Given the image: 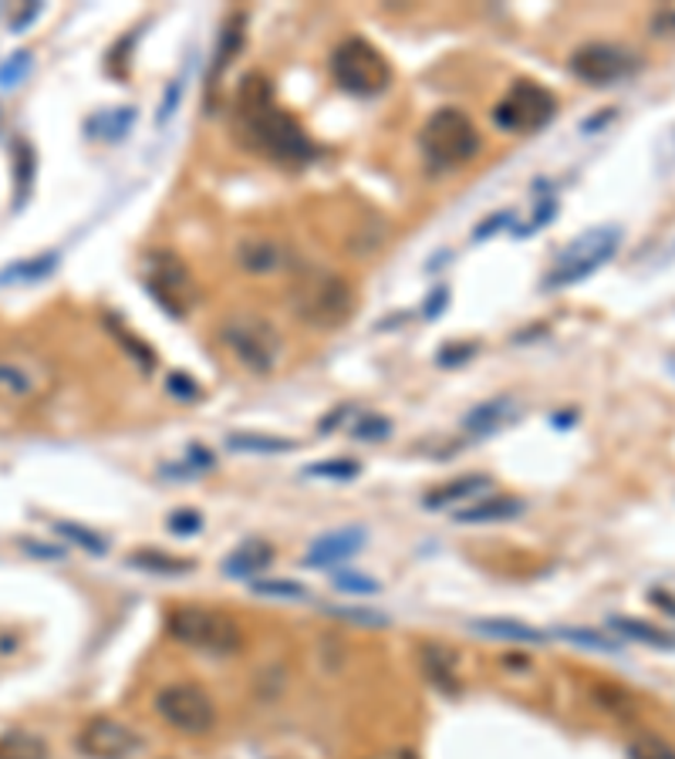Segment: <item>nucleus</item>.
Returning <instances> with one entry per match:
<instances>
[{"label": "nucleus", "mask_w": 675, "mask_h": 759, "mask_svg": "<svg viewBox=\"0 0 675 759\" xmlns=\"http://www.w3.org/2000/svg\"><path fill=\"white\" fill-rule=\"evenodd\" d=\"M446 301H450V291H446V288L432 291V294H429V304H426V317H435V314H440V311L446 307Z\"/></svg>", "instance_id": "obj_47"}, {"label": "nucleus", "mask_w": 675, "mask_h": 759, "mask_svg": "<svg viewBox=\"0 0 675 759\" xmlns=\"http://www.w3.org/2000/svg\"><path fill=\"white\" fill-rule=\"evenodd\" d=\"M554 115H558V98H554L544 85L517 82L493 108V122L507 132H534L547 126Z\"/></svg>", "instance_id": "obj_10"}, {"label": "nucleus", "mask_w": 675, "mask_h": 759, "mask_svg": "<svg viewBox=\"0 0 675 759\" xmlns=\"http://www.w3.org/2000/svg\"><path fill=\"white\" fill-rule=\"evenodd\" d=\"M639 55L621 48V45H608V42H594L584 45L571 55V74L581 78V82L594 85V89H605L615 85L621 78L639 71Z\"/></svg>", "instance_id": "obj_11"}, {"label": "nucleus", "mask_w": 675, "mask_h": 759, "mask_svg": "<svg viewBox=\"0 0 675 759\" xmlns=\"http://www.w3.org/2000/svg\"><path fill=\"white\" fill-rule=\"evenodd\" d=\"M112 335H115L118 341H123V345H126V348L132 351V358H136V362H139L142 369H149V372L155 369V358H152V348H146V345H142L139 338H132V335H129V331H126L123 325H112Z\"/></svg>", "instance_id": "obj_41"}, {"label": "nucleus", "mask_w": 675, "mask_h": 759, "mask_svg": "<svg viewBox=\"0 0 675 759\" xmlns=\"http://www.w3.org/2000/svg\"><path fill=\"white\" fill-rule=\"evenodd\" d=\"M422 672L426 678L443 692H459V672H456V658L446 652V649H435V645H426L422 649Z\"/></svg>", "instance_id": "obj_21"}, {"label": "nucleus", "mask_w": 675, "mask_h": 759, "mask_svg": "<svg viewBox=\"0 0 675 759\" xmlns=\"http://www.w3.org/2000/svg\"><path fill=\"white\" fill-rule=\"evenodd\" d=\"M183 89H186V74H179L176 82H170L166 85V95H163V105H159V115H155V126L163 129L170 118L176 115V108H179V102H183Z\"/></svg>", "instance_id": "obj_39"}, {"label": "nucleus", "mask_w": 675, "mask_h": 759, "mask_svg": "<svg viewBox=\"0 0 675 759\" xmlns=\"http://www.w3.org/2000/svg\"><path fill=\"white\" fill-rule=\"evenodd\" d=\"M226 449L244 453V456H284V453H294L298 443L284 435H274V432H230Z\"/></svg>", "instance_id": "obj_19"}, {"label": "nucleus", "mask_w": 675, "mask_h": 759, "mask_svg": "<svg viewBox=\"0 0 675 759\" xmlns=\"http://www.w3.org/2000/svg\"><path fill=\"white\" fill-rule=\"evenodd\" d=\"M274 561V547L267 540H247L241 544L233 553H226V561H223V574L233 577V581H247L257 574H264Z\"/></svg>", "instance_id": "obj_16"}, {"label": "nucleus", "mask_w": 675, "mask_h": 759, "mask_svg": "<svg viewBox=\"0 0 675 759\" xmlns=\"http://www.w3.org/2000/svg\"><path fill=\"white\" fill-rule=\"evenodd\" d=\"M31 65H34V58H31V51H18L4 68H0V89H14V85H21L24 78H27V71H31Z\"/></svg>", "instance_id": "obj_38"}, {"label": "nucleus", "mask_w": 675, "mask_h": 759, "mask_svg": "<svg viewBox=\"0 0 675 759\" xmlns=\"http://www.w3.org/2000/svg\"><path fill=\"white\" fill-rule=\"evenodd\" d=\"M345 416H348V406L345 409H335L325 422H322V432H328V429H335V425H341L345 422Z\"/></svg>", "instance_id": "obj_49"}, {"label": "nucleus", "mask_w": 675, "mask_h": 759, "mask_svg": "<svg viewBox=\"0 0 675 759\" xmlns=\"http://www.w3.org/2000/svg\"><path fill=\"white\" fill-rule=\"evenodd\" d=\"M146 291L155 297V304L173 317H186L189 307L196 304V284L193 273L176 254L166 250H152L146 257V273H142Z\"/></svg>", "instance_id": "obj_9"}, {"label": "nucleus", "mask_w": 675, "mask_h": 759, "mask_svg": "<svg viewBox=\"0 0 675 759\" xmlns=\"http://www.w3.org/2000/svg\"><path fill=\"white\" fill-rule=\"evenodd\" d=\"M351 435L359 439V443H385V439L392 435V422H388L385 416H375V412H369L365 419H359V422H354Z\"/></svg>", "instance_id": "obj_34"}, {"label": "nucleus", "mask_w": 675, "mask_h": 759, "mask_svg": "<svg viewBox=\"0 0 675 759\" xmlns=\"http://www.w3.org/2000/svg\"><path fill=\"white\" fill-rule=\"evenodd\" d=\"M665 369H668V372L675 375V354H668V362H665Z\"/></svg>", "instance_id": "obj_51"}, {"label": "nucleus", "mask_w": 675, "mask_h": 759, "mask_svg": "<svg viewBox=\"0 0 675 759\" xmlns=\"http://www.w3.org/2000/svg\"><path fill=\"white\" fill-rule=\"evenodd\" d=\"M469 628L476 634L497 638V642H521V645H544L547 642L544 631H537L534 624L517 621V618H476V621H469Z\"/></svg>", "instance_id": "obj_18"}, {"label": "nucleus", "mask_w": 675, "mask_h": 759, "mask_svg": "<svg viewBox=\"0 0 675 759\" xmlns=\"http://www.w3.org/2000/svg\"><path fill=\"white\" fill-rule=\"evenodd\" d=\"M372 759H416L412 752H385V756H372Z\"/></svg>", "instance_id": "obj_50"}, {"label": "nucleus", "mask_w": 675, "mask_h": 759, "mask_svg": "<svg viewBox=\"0 0 675 759\" xmlns=\"http://www.w3.org/2000/svg\"><path fill=\"white\" fill-rule=\"evenodd\" d=\"M241 45H244V14H233V17L223 24V34H220L217 61H213V74H220V71L233 61V55L241 51Z\"/></svg>", "instance_id": "obj_29"}, {"label": "nucleus", "mask_w": 675, "mask_h": 759, "mask_svg": "<svg viewBox=\"0 0 675 759\" xmlns=\"http://www.w3.org/2000/svg\"><path fill=\"white\" fill-rule=\"evenodd\" d=\"M655 34L662 37H675V14L668 11V14H662V17H655Z\"/></svg>", "instance_id": "obj_48"}, {"label": "nucleus", "mask_w": 675, "mask_h": 759, "mask_svg": "<svg viewBox=\"0 0 675 759\" xmlns=\"http://www.w3.org/2000/svg\"><path fill=\"white\" fill-rule=\"evenodd\" d=\"M236 129L254 149L274 155L277 163H307L314 155V145L298 126V118L274 102V92L257 74H247L241 95H236Z\"/></svg>", "instance_id": "obj_1"}, {"label": "nucleus", "mask_w": 675, "mask_h": 759, "mask_svg": "<svg viewBox=\"0 0 675 759\" xmlns=\"http://www.w3.org/2000/svg\"><path fill=\"white\" fill-rule=\"evenodd\" d=\"M612 628L621 631L625 638H631V642L655 645V649H675V634H668L649 621H639V618H612Z\"/></svg>", "instance_id": "obj_26"}, {"label": "nucleus", "mask_w": 675, "mask_h": 759, "mask_svg": "<svg viewBox=\"0 0 675 759\" xmlns=\"http://www.w3.org/2000/svg\"><path fill=\"white\" fill-rule=\"evenodd\" d=\"M236 264L254 277H270V273H281L291 267V250L281 240H267V236L244 240V244L236 247Z\"/></svg>", "instance_id": "obj_15"}, {"label": "nucleus", "mask_w": 675, "mask_h": 759, "mask_svg": "<svg viewBox=\"0 0 675 759\" xmlns=\"http://www.w3.org/2000/svg\"><path fill=\"white\" fill-rule=\"evenodd\" d=\"M554 217H558V196H540L537 210L531 213V223L517 226V236H534L537 230H544Z\"/></svg>", "instance_id": "obj_37"}, {"label": "nucleus", "mask_w": 675, "mask_h": 759, "mask_svg": "<svg viewBox=\"0 0 675 759\" xmlns=\"http://www.w3.org/2000/svg\"><path fill=\"white\" fill-rule=\"evenodd\" d=\"M527 510L524 500L517 497H487V500H476L463 510L453 513L456 524H500V521H513Z\"/></svg>", "instance_id": "obj_17"}, {"label": "nucleus", "mask_w": 675, "mask_h": 759, "mask_svg": "<svg viewBox=\"0 0 675 759\" xmlns=\"http://www.w3.org/2000/svg\"><path fill=\"white\" fill-rule=\"evenodd\" d=\"M561 638H568V642L574 645H584V649H594V652H618L615 642H608V638L602 634H594V631H578V628H565Z\"/></svg>", "instance_id": "obj_42"}, {"label": "nucleus", "mask_w": 675, "mask_h": 759, "mask_svg": "<svg viewBox=\"0 0 675 759\" xmlns=\"http://www.w3.org/2000/svg\"><path fill=\"white\" fill-rule=\"evenodd\" d=\"M331 74L341 92L359 95V98H372L379 92H385L392 85V68L382 58V51L362 37H348L341 42L331 55Z\"/></svg>", "instance_id": "obj_7"}, {"label": "nucleus", "mask_w": 675, "mask_h": 759, "mask_svg": "<svg viewBox=\"0 0 675 759\" xmlns=\"http://www.w3.org/2000/svg\"><path fill=\"white\" fill-rule=\"evenodd\" d=\"M335 618H345V621H354V624H372V628H382L388 618L379 615V611H369V608H328Z\"/></svg>", "instance_id": "obj_43"}, {"label": "nucleus", "mask_w": 675, "mask_h": 759, "mask_svg": "<svg viewBox=\"0 0 675 759\" xmlns=\"http://www.w3.org/2000/svg\"><path fill=\"white\" fill-rule=\"evenodd\" d=\"M129 564L139 571H149V574H186V571H193L189 557H170L163 550H136L129 557Z\"/></svg>", "instance_id": "obj_27"}, {"label": "nucleus", "mask_w": 675, "mask_h": 759, "mask_svg": "<svg viewBox=\"0 0 675 759\" xmlns=\"http://www.w3.org/2000/svg\"><path fill=\"white\" fill-rule=\"evenodd\" d=\"M166 527L179 537H189V534H200L203 530V513H196V510H176L170 513V521Z\"/></svg>", "instance_id": "obj_40"}, {"label": "nucleus", "mask_w": 675, "mask_h": 759, "mask_svg": "<svg viewBox=\"0 0 675 759\" xmlns=\"http://www.w3.org/2000/svg\"><path fill=\"white\" fill-rule=\"evenodd\" d=\"M362 472V463L354 459H325V463H314L304 469V476H314V479H354Z\"/></svg>", "instance_id": "obj_32"}, {"label": "nucleus", "mask_w": 675, "mask_h": 759, "mask_svg": "<svg viewBox=\"0 0 675 759\" xmlns=\"http://www.w3.org/2000/svg\"><path fill=\"white\" fill-rule=\"evenodd\" d=\"M139 733H132L126 723L118 719L98 715L92 723L78 733V749H82L89 759H129L132 752H139Z\"/></svg>", "instance_id": "obj_12"}, {"label": "nucleus", "mask_w": 675, "mask_h": 759, "mask_svg": "<svg viewBox=\"0 0 675 759\" xmlns=\"http://www.w3.org/2000/svg\"><path fill=\"white\" fill-rule=\"evenodd\" d=\"M510 223H513V213H510V210L493 213V217H487L480 226L473 230V240H476V244H484V240H490L493 233H500V230H503V226H510Z\"/></svg>", "instance_id": "obj_44"}, {"label": "nucleus", "mask_w": 675, "mask_h": 759, "mask_svg": "<svg viewBox=\"0 0 675 759\" xmlns=\"http://www.w3.org/2000/svg\"><path fill=\"white\" fill-rule=\"evenodd\" d=\"M51 388V372L37 358H0V398L8 402H31Z\"/></svg>", "instance_id": "obj_13"}, {"label": "nucleus", "mask_w": 675, "mask_h": 759, "mask_svg": "<svg viewBox=\"0 0 675 759\" xmlns=\"http://www.w3.org/2000/svg\"><path fill=\"white\" fill-rule=\"evenodd\" d=\"M0 759H48V743L27 729H0Z\"/></svg>", "instance_id": "obj_23"}, {"label": "nucleus", "mask_w": 675, "mask_h": 759, "mask_svg": "<svg viewBox=\"0 0 675 759\" xmlns=\"http://www.w3.org/2000/svg\"><path fill=\"white\" fill-rule=\"evenodd\" d=\"M217 463H213V453L210 449H200L193 446L186 459H179V466H163L166 476H200V472H210Z\"/></svg>", "instance_id": "obj_33"}, {"label": "nucleus", "mask_w": 675, "mask_h": 759, "mask_svg": "<svg viewBox=\"0 0 675 759\" xmlns=\"http://www.w3.org/2000/svg\"><path fill=\"white\" fill-rule=\"evenodd\" d=\"M473 354H476V345H469V341H463V345H446V348L440 351V365L453 369V365H463V362H469Z\"/></svg>", "instance_id": "obj_45"}, {"label": "nucleus", "mask_w": 675, "mask_h": 759, "mask_svg": "<svg viewBox=\"0 0 675 759\" xmlns=\"http://www.w3.org/2000/svg\"><path fill=\"white\" fill-rule=\"evenodd\" d=\"M422 155L435 170H459L480 152V132H476L473 118L459 108H440L429 115L419 136Z\"/></svg>", "instance_id": "obj_4"}, {"label": "nucleus", "mask_w": 675, "mask_h": 759, "mask_svg": "<svg viewBox=\"0 0 675 759\" xmlns=\"http://www.w3.org/2000/svg\"><path fill=\"white\" fill-rule=\"evenodd\" d=\"M55 530L65 537V540H71V544H78L82 550H89V553H105L108 550V544L95 534V530H89V527H78V524H55Z\"/></svg>", "instance_id": "obj_35"}, {"label": "nucleus", "mask_w": 675, "mask_h": 759, "mask_svg": "<svg viewBox=\"0 0 675 759\" xmlns=\"http://www.w3.org/2000/svg\"><path fill=\"white\" fill-rule=\"evenodd\" d=\"M517 419V406H513V398H490V402L476 406L466 419H463V429L469 435H493L497 429H503L507 422Z\"/></svg>", "instance_id": "obj_20"}, {"label": "nucleus", "mask_w": 675, "mask_h": 759, "mask_svg": "<svg viewBox=\"0 0 675 759\" xmlns=\"http://www.w3.org/2000/svg\"><path fill=\"white\" fill-rule=\"evenodd\" d=\"M365 530L362 527H345V530H335V534H325L317 537L307 553H304V564L311 568H335L341 561H348V557H354L362 547H365Z\"/></svg>", "instance_id": "obj_14"}, {"label": "nucleus", "mask_w": 675, "mask_h": 759, "mask_svg": "<svg viewBox=\"0 0 675 759\" xmlns=\"http://www.w3.org/2000/svg\"><path fill=\"white\" fill-rule=\"evenodd\" d=\"M291 311L307 328L335 331L354 311V291L341 273L325 267H307L298 270L291 281Z\"/></svg>", "instance_id": "obj_2"}, {"label": "nucleus", "mask_w": 675, "mask_h": 759, "mask_svg": "<svg viewBox=\"0 0 675 759\" xmlns=\"http://www.w3.org/2000/svg\"><path fill=\"white\" fill-rule=\"evenodd\" d=\"M254 594L270 597V602H307L311 591L298 581H254Z\"/></svg>", "instance_id": "obj_30"}, {"label": "nucleus", "mask_w": 675, "mask_h": 759, "mask_svg": "<svg viewBox=\"0 0 675 759\" xmlns=\"http://www.w3.org/2000/svg\"><path fill=\"white\" fill-rule=\"evenodd\" d=\"M220 345L247 372H257V375L274 372L284 358V341H281V335H277V328L267 322V317L251 314V311L226 317V322L220 325Z\"/></svg>", "instance_id": "obj_3"}, {"label": "nucleus", "mask_w": 675, "mask_h": 759, "mask_svg": "<svg viewBox=\"0 0 675 759\" xmlns=\"http://www.w3.org/2000/svg\"><path fill=\"white\" fill-rule=\"evenodd\" d=\"M155 712L170 729L186 736H207L217 726V705L210 692H203L193 682H173L166 689H159Z\"/></svg>", "instance_id": "obj_8"}, {"label": "nucleus", "mask_w": 675, "mask_h": 759, "mask_svg": "<svg viewBox=\"0 0 675 759\" xmlns=\"http://www.w3.org/2000/svg\"><path fill=\"white\" fill-rule=\"evenodd\" d=\"M170 392L176 398H196V395H200V385H196L189 375H170Z\"/></svg>", "instance_id": "obj_46"}, {"label": "nucleus", "mask_w": 675, "mask_h": 759, "mask_svg": "<svg viewBox=\"0 0 675 759\" xmlns=\"http://www.w3.org/2000/svg\"><path fill=\"white\" fill-rule=\"evenodd\" d=\"M58 267V254H37L27 260H18L0 270V284H24V281H42Z\"/></svg>", "instance_id": "obj_25"}, {"label": "nucleus", "mask_w": 675, "mask_h": 759, "mask_svg": "<svg viewBox=\"0 0 675 759\" xmlns=\"http://www.w3.org/2000/svg\"><path fill=\"white\" fill-rule=\"evenodd\" d=\"M621 247V226H591L587 233H581L578 240L561 250V257L554 260L550 273L544 277L547 291H561L571 288L584 277H591L598 267H605Z\"/></svg>", "instance_id": "obj_6"}, {"label": "nucleus", "mask_w": 675, "mask_h": 759, "mask_svg": "<svg viewBox=\"0 0 675 759\" xmlns=\"http://www.w3.org/2000/svg\"><path fill=\"white\" fill-rule=\"evenodd\" d=\"M490 487H493V479H490L487 472L459 476V479H453V483H446V487H440V490H432V493L426 497V506L443 510V506H453V503H459V500L473 497L476 490H490Z\"/></svg>", "instance_id": "obj_22"}, {"label": "nucleus", "mask_w": 675, "mask_h": 759, "mask_svg": "<svg viewBox=\"0 0 675 759\" xmlns=\"http://www.w3.org/2000/svg\"><path fill=\"white\" fill-rule=\"evenodd\" d=\"M628 759H675V746H668L665 739H659L652 733H642V736L631 739Z\"/></svg>", "instance_id": "obj_31"}, {"label": "nucleus", "mask_w": 675, "mask_h": 759, "mask_svg": "<svg viewBox=\"0 0 675 759\" xmlns=\"http://www.w3.org/2000/svg\"><path fill=\"white\" fill-rule=\"evenodd\" d=\"M331 584L345 594H379V581L359 571H331Z\"/></svg>", "instance_id": "obj_36"}, {"label": "nucleus", "mask_w": 675, "mask_h": 759, "mask_svg": "<svg viewBox=\"0 0 675 759\" xmlns=\"http://www.w3.org/2000/svg\"><path fill=\"white\" fill-rule=\"evenodd\" d=\"M170 634L179 645L207 652V655H236L244 649V631L230 615L200 608V605H183L170 615Z\"/></svg>", "instance_id": "obj_5"}, {"label": "nucleus", "mask_w": 675, "mask_h": 759, "mask_svg": "<svg viewBox=\"0 0 675 759\" xmlns=\"http://www.w3.org/2000/svg\"><path fill=\"white\" fill-rule=\"evenodd\" d=\"M14 176H18V207H24V199L31 196V186H34V166H37V159H34V149L27 139H14Z\"/></svg>", "instance_id": "obj_28"}, {"label": "nucleus", "mask_w": 675, "mask_h": 759, "mask_svg": "<svg viewBox=\"0 0 675 759\" xmlns=\"http://www.w3.org/2000/svg\"><path fill=\"white\" fill-rule=\"evenodd\" d=\"M132 122H136V108H108L89 118V132L102 142H118L123 136H129Z\"/></svg>", "instance_id": "obj_24"}]
</instances>
